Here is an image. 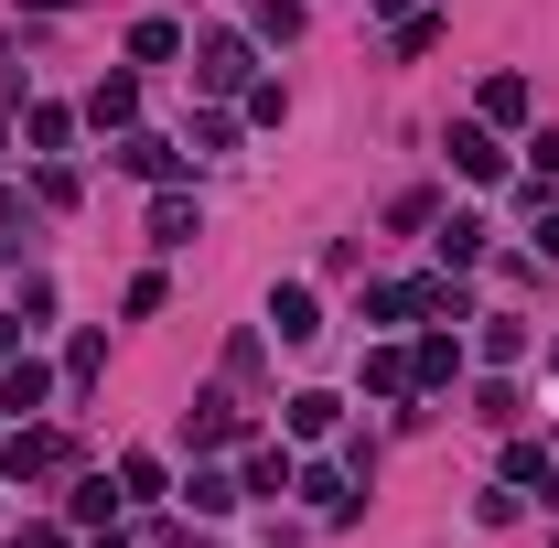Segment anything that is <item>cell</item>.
<instances>
[{
    "instance_id": "12",
    "label": "cell",
    "mask_w": 559,
    "mask_h": 548,
    "mask_svg": "<svg viewBox=\"0 0 559 548\" xmlns=\"http://www.w3.org/2000/svg\"><path fill=\"white\" fill-rule=\"evenodd\" d=\"M366 388H377V398H409L419 377H409V355H366Z\"/></svg>"
},
{
    "instance_id": "14",
    "label": "cell",
    "mask_w": 559,
    "mask_h": 548,
    "mask_svg": "<svg viewBox=\"0 0 559 548\" xmlns=\"http://www.w3.org/2000/svg\"><path fill=\"white\" fill-rule=\"evenodd\" d=\"M485 119H527V75H495V86H485Z\"/></svg>"
},
{
    "instance_id": "18",
    "label": "cell",
    "mask_w": 559,
    "mask_h": 548,
    "mask_svg": "<svg viewBox=\"0 0 559 548\" xmlns=\"http://www.w3.org/2000/svg\"><path fill=\"white\" fill-rule=\"evenodd\" d=\"M538 172H549V183H559V130H549V140H538Z\"/></svg>"
},
{
    "instance_id": "19",
    "label": "cell",
    "mask_w": 559,
    "mask_h": 548,
    "mask_svg": "<svg viewBox=\"0 0 559 548\" xmlns=\"http://www.w3.org/2000/svg\"><path fill=\"white\" fill-rule=\"evenodd\" d=\"M97 548H130V538H119V527H108V538H97Z\"/></svg>"
},
{
    "instance_id": "8",
    "label": "cell",
    "mask_w": 559,
    "mask_h": 548,
    "mask_svg": "<svg viewBox=\"0 0 559 548\" xmlns=\"http://www.w3.org/2000/svg\"><path fill=\"white\" fill-rule=\"evenodd\" d=\"M409 377H419V388H452V377H463V344H452V334H430V344H419V366H409Z\"/></svg>"
},
{
    "instance_id": "1",
    "label": "cell",
    "mask_w": 559,
    "mask_h": 548,
    "mask_svg": "<svg viewBox=\"0 0 559 548\" xmlns=\"http://www.w3.org/2000/svg\"><path fill=\"white\" fill-rule=\"evenodd\" d=\"M270 323H280V344H312V334H323V312H312V290H301V279L270 290Z\"/></svg>"
},
{
    "instance_id": "3",
    "label": "cell",
    "mask_w": 559,
    "mask_h": 548,
    "mask_svg": "<svg viewBox=\"0 0 559 548\" xmlns=\"http://www.w3.org/2000/svg\"><path fill=\"white\" fill-rule=\"evenodd\" d=\"M452 162H463L474 183H495V172H506V151H495V130H485V119H474V130H452Z\"/></svg>"
},
{
    "instance_id": "17",
    "label": "cell",
    "mask_w": 559,
    "mask_h": 548,
    "mask_svg": "<svg viewBox=\"0 0 559 548\" xmlns=\"http://www.w3.org/2000/svg\"><path fill=\"white\" fill-rule=\"evenodd\" d=\"M538 259H559V215H538Z\"/></svg>"
},
{
    "instance_id": "16",
    "label": "cell",
    "mask_w": 559,
    "mask_h": 548,
    "mask_svg": "<svg viewBox=\"0 0 559 548\" xmlns=\"http://www.w3.org/2000/svg\"><path fill=\"white\" fill-rule=\"evenodd\" d=\"M183 495H194V516H226V505H237V484H226V474H194Z\"/></svg>"
},
{
    "instance_id": "6",
    "label": "cell",
    "mask_w": 559,
    "mask_h": 548,
    "mask_svg": "<svg viewBox=\"0 0 559 548\" xmlns=\"http://www.w3.org/2000/svg\"><path fill=\"white\" fill-rule=\"evenodd\" d=\"M194 75H205V86H237V75H248V44H237V33H215L205 55H194Z\"/></svg>"
},
{
    "instance_id": "5",
    "label": "cell",
    "mask_w": 559,
    "mask_h": 548,
    "mask_svg": "<svg viewBox=\"0 0 559 548\" xmlns=\"http://www.w3.org/2000/svg\"><path fill=\"white\" fill-rule=\"evenodd\" d=\"M119 162H130L140 183H173V140H151V130H130V140H119Z\"/></svg>"
},
{
    "instance_id": "11",
    "label": "cell",
    "mask_w": 559,
    "mask_h": 548,
    "mask_svg": "<svg viewBox=\"0 0 559 548\" xmlns=\"http://www.w3.org/2000/svg\"><path fill=\"white\" fill-rule=\"evenodd\" d=\"M441 259H452V270H474V259H485V226H474V215H452V226H441Z\"/></svg>"
},
{
    "instance_id": "15",
    "label": "cell",
    "mask_w": 559,
    "mask_h": 548,
    "mask_svg": "<svg viewBox=\"0 0 559 548\" xmlns=\"http://www.w3.org/2000/svg\"><path fill=\"white\" fill-rule=\"evenodd\" d=\"M290 430H301V441H323V430H334V398H323V388H312V398H290Z\"/></svg>"
},
{
    "instance_id": "4",
    "label": "cell",
    "mask_w": 559,
    "mask_h": 548,
    "mask_svg": "<svg viewBox=\"0 0 559 548\" xmlns=\"http://www.w3.org/2000/svg\"><path fill=\"white\" fill-rule=\"evenodd\" d=\"M194 226H205L194 194H162V205H151V237H162V248H194Z\"/></svg>"
},
{
    "instance_id": "9",
    "label": "cell",
    "mask_w": 559,
    "mask_h": 548,
    "mask_svg": "<svg viewBox=\"0 0 559 548\" xmlns=\"http://www.w3.org/2000/svg\"><path fill=\"white\" fill-rule=\"evenodd\" d=\"M44 388H55V377H44V366H33V355H22V366H11V377H0V409H44Z\"/></svg>"
},
{
    "instance_id": "2",
    "label": "cell",
    "mask_w": 559,
    "mask_h": 548,
    "mask_svg": "<svg viewBox=\"0 0 559 548\" xmlns=\"http://www.w3.org/2000/svg\"><path fill=\"white\" fill-rule=\"evenodd\" d=\"M0 463H11V474H55V463H66V441H55V430H11V441H0Z\"/></svg>"
},
{
    "instance_id": "10",
    "label": "cell",
    "mask_w": 559,
    "mask_h": 548,
    "mask_svg": "<svg viewBox=\"0 0 559 548\" xmlns=\"http://www.w3.org/2000/svg\"><path fill=\"white\" fill-rule=\"evenodd\" d=\"M506 484H538V495H549V484H559V463L538 452V441H516V452H506Z\"/></svg>"
},
{
    "instance_id": "13",
    "label": "cell",
    "mask_w": 559,
    "mask_h": 548,
    "mask_svg": "<svg viewBox=\"0 0 559 548\" xmlns=\"http://www.w3.org/2000/svg\"><path fill=\"white\" fill-rule=\"evenodd\" d=\"M130 55H140V65H173V55H183V33H173V22H140Z\"/></svg>"
},
{
    "instance_id": "7",
    "label": "cell",
    "mask_w": 559,
    "mask_h": 548,
    "mask_svg": "<svg viewBox=\"0 0 559 548\" xmlns=\"http://www.w3.org/2000/svg\"><path fill=\"white\" fill-rule=\"evenodd\" d=\"M130 108H140V86H130V75H108V86L86 97V119H97V130H130Z\"/></svg>"
}]
</instances>
